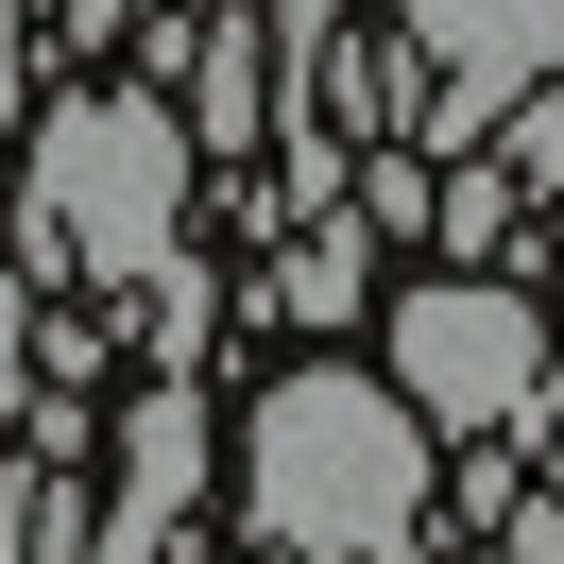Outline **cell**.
I'll list each match as a JSON object with an SVG mask.
<instances>
[{
    "mask_svg": "<svg viewBox=\"0 0 564 564\" xmlns=\"http://www.w3.org/2000/svg\"><path fill=\"white\" fill-rule=\"evenodd\" d=\"M427 462H445V427L393 377L308 359V377H274L257 427H240V513H257L274 564H377V547L427 530Z\"/></svg>",
    "mask_w": 564,
    "mask_h": 564,
    "instance_id": "6da1fadb",
    "label": "cell"
},
{
    "mask_svg": "<svg viewBox=\"0 0 564 564\" xmlns=\"http://www.w3.org/2000/svg\"><path fill=\"white\" fill-rule=\"evenodd\" d=\"M188 120L172 86H52L18 120V274H86V291H138L154 257L188 240Z\"/></svg>",
    "mask_w": 564,
    "mask_h": 564,
    "instance_id": "7a4b0ae2",
    "label": "cell"
},
{
    "mask_svg": "<svg viewBox=\"0 0 564 564\" xmlns=\"http://www.w3.org/2000/svg\"><path fill=\"white\" fill-rule=\"evenodd\" d=\"M377 377L411 393L427 427H513L530 411V377H547V291L530 274H411V291H377Z\"/></svg>",
    "mask_w": 564,
    "mask_h": 564,
    "instance_id": "3957f363",
    "label": "cell"
},
{
    "mask_svg": "<svg viewBox=\"0 0 564 564\" xmlns=\"http://www.w3.org/2000/svg\"><path fill=\"white\" fill-rule=\"evenodd\" d=\"M393 35H411V154H479L530 86L564 69V0H393Z\"/></svg>",
    "mask_w": 564,
    "mask_h": 564,
    "instance_id": "277c9868",
    "label": "cell"
},
{
    "mask_svg": "<svg viewBox=\"0 0 564 564\" xmlns=\"http://www.w3.org/2000/svg\"><path fill=\"white\" fill-rule=\"evenodd\" d=\"M120 52H154L172 69V120H188V154H274V35H257V0H154Z\"/></svg>",
    "mask_w": 564,
    "mask_h": 564,
    "instance_id": "5b68a950",
    "label": "cell"
},
{
    "mask_svg": "<svg viewBox=\"0 0 564 564\" xmlns=\"http://www.w3.org/2000/svg\"><path fill=\"white\" fill-rule=\"evenodd\" d=\"M104 445H120V496L86 513V564H188V513H206V393L138 377Z\"/></svg>",
    "mask_w": 564,
    "mask_h": 564,
    "instance_id": "8992f818",
    "label": "cell"
},
{
    "mask_svg": "<svg viewBox=\"0 0 564 564\" xmlns=\"http://www.w3.org/2000/svg\"><path fill=\"white\" fill-rule=\"evenodd\" d=\"M240 308H257V325H359V308H377V223H359V206L291 223V257L240 291Z\"/></svg>",
    "mask_w": 564,
    "mask_h": 564,
    "instance_id": "52a82bcc",
    "label": "cell"
},
{
    "mask_svg": "<svg viewBox=\"0 0 564 564\" xmlns=\"http://www.w3.org/2000/svg\"><path fill=\"white\" fill-rule=\"evenodd\" d=\"M513 223H530V188L496 172V154H427V257H445V274H496Z\"/></svg>",
    "mask_w": 564,
    "mask_h": 564,
    "instance_id": "ba28073f",
    "label": "cell"
},
{
    "mask_svg": "<svg viewBox=\"0 0 564 564\" xmlns=\"http://www.w3.org/2000/svg\"><path fill=\"white\" fill-rule=\"evenodd\" d=\"M223 308H240V291H223L206 257L172 240V257L138 274V359H154V377H206V325H223Z\"/></svg>",
    "mask_w": 564,
    "mask_h": 564,
    "instance_id": "9c48e42d",
    "label": "cell"
},
{
    "mask_svg": "<svg viewBox=\"0 0 564 564\" xmlns=\"http://www.w3.org/2000/svg\"><path fill=\"white\" fill-rule=\"evenodd\" d=\"M0 564H86V479H69V445L18 462V496H0Z\"/></svg>",
    "mask_w": 564,
    "mask_h": 564,
    "instance_id": "30bf717a",
    "label": "cell"
},
{
    "mask_svg": "<svg viewBox=\"0 0 564 564\" xmlns=\"http://www.w3.org/2000/svg\"><path fill=\"white\" fill-rule=\"evenodd\" d=\"M18 120H35V0H0V154H18Z\"/></svg>",
    "mask_w": 564,
    "mask_h": 564,
    "instance_id": "8fae6325",
    "label": "cell"
},
{
    "mask_svg": "<svg viewBox=\"0 0 564 564\" xmlns=\"http://www.w3.org/2000/svg\"><path fill=\"white\" fill-rule=\"evenodd\" d=\"M35 18H52V52H120L138 35V0H35Z\"/></svg>",
    "mask_w": 564,
    "mask_h": 564,
    "instance_id": "7c38bea8",
    "label": "cell"
},
{
    "mask_svg": "<svg viewBox=\"0 0 564 564\" xmlns=\"http://www.w3.org/2000/svg\"><path fill=\"white\" fill-rule=\"evenodd\" d=\"M18 393H35V308L0 291V411H18Z\"/></svg>",
    "mask_w": 564,
    "mask_h": 564,
    "instance_id": "4fadbf2b",
    "label": "cell"
},
{
    "mask_svg": "<svg viewBox=\"0 0 564 564\" xmlns=\"http://www.w3.org/2000/svg\"><path fill=\"white\" fill-rule=\"evenodd\" d=\"M138 18H154V0H138Z\"/></svg>",
    "mask_w": 564,
    "mask_h": 564,
    "instance_id": "5bb4252c",
    "label": "cell"
}]
</instances>
